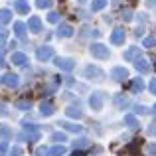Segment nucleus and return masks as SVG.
<instances>
[{
    "mask_svg": "<svg viewBox=\"0 0 156 156\" xmlns=\"http://www.w3.org/2000/svg\"><path fill=\"white\" fill-rule=\"evenodd\" d=\"M111 77L117 79V81H122V79L129 77V71H126L125 67H113V69H111Z\"/></svg>",
    "mask_w": 156,
    "mask_h": 156,
    "instance_id": "39448f33",
    "label": "nucleus"
},
{
    "mask_svg": "<svg viewBox=\"0 0 156 156\" xmlns=\"http://www.w3.org/2000/svg\"><path fill=\"white\" fill-rule=\"evenodd\" d=\"M14 8L20 12V14H28V12H30V4H28L26 0H16V2H14Z\"/></svg>",
    "mask_w": 156,
    "mask_h": 156,
    "instance_id": "1a4fd4ad",
    "label": "nucleus"
},
{
    "mask_svg": "<svg viewBox=\"0 0 156 156\" xmlns=\"http://www.w3.org/2000/svg\"><path fill=\"white\" fill-rule=\"evenodd\" d=\"M148 87H150V91H152V93H156V79L150 81V85H148Z\"/></svg>",
    "mask_w": 156,
    "mask_h": 156,
    "instance_id": "4c0bfd02",
    "label": "nucleus"
},
{
    "mask_svg": "<svg viewBox=\"0 0 156 156\" xmlns=\"http://www.w3.org/2000/svg\"><path fill=\"white\" fill-rule=\"evenodd\" d=\"M28 61V57L24 53H12V63L14 65H24Z\"/></svg>",
    "mask_w": 156,
    "mask_h": 156,
    "instance_id": "dca6fc26",
    "label": "nucleus"
},
{
    "mask_svg": "<svg viewBox=\"0 0 156 156\" xmlns=\"http://www.w3.org/2000/svg\"><path fill=\"white\" fill-rule=\"evenodd\" d=\"M51 140L61 142V140H65V134H63V133H53V134H51Z\"/></svg>",
    "mask_w": 156,
    "mask_h": 156,
    "instance_id": "7c9ffc66",
    "label": "nucleus"
},
{
    "mask_svg": "<svg viewBox=\"0 0 156 156\" xmlns=\"http://www.w3.org/2000/svg\"><path fill=\"white\" fill-rule=\"evenodd\" d=\"M85 73H87V75H95V79H101V77H103V71H101V69H97L95 65H87Z\"/></svg>",
    "mask_w": 156,
    "mask_h": 156,
    "instance_id": "2eb2a0df",
    "label": "nucleus"
},
{
    "mask_svg": "<svg viewBox=\"0 0 156 156\" xmlns=\"http://www.w3.org/2000/svg\"><path fill=\"white\" fill-rule=\"evenodd\" d=\"M134 113H136V115H144L146 113V107H134Z\"/></svg>",
    "mask_w": 156,
    "mask_h": 156,
    "instance_id": "c9c22d12",
    "label": "nucleus"
},
{
    "mask_svg": "<svg viewBox=\"0 0 156 156\" xmlns=\"http://www.w3.org/2000/svg\"><path fill=\"white\" fill-rule=\"evenodd\" d=\"M44 154H48V148H40L38 150V156H44Z\"/></svg>",
    "mask_w": 156,
    "mask_h": 156,
    "instance_id": "ea45409f",
    "label": "nucleus"
},
{
    "mask_svg": "<svg viewBox=\"0 0 156 156\" xmlns=\"http://www.w3.org/2000/svg\"><path fill=\"white\" fill-rule=\"evenodd\" d=\"M57 36H61V38H69V36H73V28L69 26V24H61L59 30H57Z\"/></svg>",
    "mask_w": 156,
    "mask_h": 156,
    "instance_id": "9d476101",
    "label": "nucleus"
},
{
    "mask_svg": "<svg viewBox=\"0 0 156 156\" xmlns=\"http://www.w3.org/2000/svg\"><path fill=\"white\" fill-rule=\"evenodd\" d=\"M6 38H8V32H0V48L6 44Z\"/></svg>",
    "mask_w": 156,
    "mask_h": 156,
    "instance_id": "72a5a7b5",
    "label": "nucleus"
},
{
    "mask_svg": "<svg viewBox=\"0 0 156 156\" xmlns=\"http://www.w3.org/2000/svg\"><path fill=\"white\" fill-rule=\"evenodd\" d=\"M51 55H53V50H51L50 46H46V48H40V50L36 51V57H38L40 61H48Z\"/></svg>",
    "mask_w": 156,
    "mask_h": 156,
    "instance_id": "20e7f679",
    "label": "nucleus"
},
{
    "mask_svg": "<svg viewBox=\"0 0 156 156\" xmlns=\"http://www.w3.org/2000/svg\"><path fill=\"white\" fill-rule=\"evenodd\" d=\"M24 130L26 133H32V134H38V126L34 122H24Z\"/></svg>",
    "mask_w": 156,
    "mask_h": 156,
    "instance_id": "5701e85b",
    "label": "nucleus"
},
{
    "mask_svg": "<svg viewBox=\"0 0 156 156\" xmlns=\"http://www.w3.org/2000/svg\"><path fill=\"white\" fill-rule=\"evenodd\" d=\"M4 63V55H2V51H0V65Z\"/></svg>",
    "mask_w": 156,
    "mask_h": 156,
    "instance_id": "79ce46f5",
    "label": "nucleus"
},
{
    "mask_svg": "<svg viewBox=\"0 0 156 156\" xmlns=\"http://www.w3.org/2000/svg\"><path fill=\"white\" fill-rule=\"evenodd\" d=\"M148 134H156V121L150 122V126H148Z\"/></svg>",
    "mask_w": 156,
    "mask_h": 156,
    "instance_id": "f704fd0d",
    "label": "nucleus"
},
{
    "mask_svg": "<svg viewBox=\"0 0 156 156\" xmlns=\"http://www.w3.org/2000/svg\"><path fill=\"white\" fill-rule=\"evenodd\" d=\"M40 113H42L44 117H50V115H53V105L51 103H42L40 105Z\"/></svg>",
    "mask_w": 156,
    "mask_h": 156,
    "instance_id": "a211bd4d",
    "label": "nucleus"
},
{
    "mask_svg": "<svg viewBox=\"0 0 156 156\" xmlns=\"http://www.w3.org/2000/svg\"><path fill=\"white\" fill-rule=\"evenodd\" d=\"M10 156H22V148H20V146H14V148L10 150Z\"/></svg>",
    "mask_w": 156,
    "mask_h": 156,
    "instance_id": "473e14b6",
    "label": "nucleus"
},
{
    "mask_svg": "<svg viewBox=\"0 0 156 156\" xmlns=\"http://www.w3.org/2000/svg\"><path fill=\"white\" fill-rule=\"evenodd\" d=\"M125 122H126L129 126H136V125H138V121L133 117V115H126V117H125Z\"/></svg>",
    "mask_w": 156,
    "mask_h": 156,
    "instance_id": "bb28decb",
    "label": "nucleus"
},
{
    "mask_svg": "<svg viewBox=\"0 0 156 156\" xmlns=\"http://www.w3.org/2000/svg\"><path fill=\"white\" fill-rule=\"evenodd\" d=\"M16 107H18L20 111H28L30 109V101H16Z\"/></svg>",
    "mask_w": 156,
    "mask_h": 156,
    "instance_id": "cd10ccee",
    "label": "nucleus"
},
{
    "mask_svg": "<svg viewBox=\"0 0 156 156\" xmlns=\"http://www.w3.org/2000/svg\"><path fill=\"white\" fill-rule=\"evenodd\" d=\"M142 87H144L142 79H140V77H136V79L133 81V93H138V91H142Z\"/></svg>",
    "mask_w": 156,
    "mask_h": 156,
    "instance_id": "4be33fe9",
    "label": "nucleus"
},
{
    "mask_svg": "<svg viewBox=\"0 0 156 156\" xmlns=\"http://www.w3.org/2000/svg\"><path fill=\"white\" fill-rule=\"evenodd\" d=\"M0 115H6V107H4L2 103H0Z\"/></svg>",
    "mask_w": 156,
    "mask_h": 156,
    "instance_id": "a19ab883",
    "label": "nucleus"
},
{
    "mask_svg": "<svg viewBox=\"0 0 156 156\" xmlns=\"http://www.w3.org/2000/svg\"><path fill=\"white\" fill-rule=\"evenodd\" d=\"M154 111H156V105H154Z\"/></svg>",
    "mask_w": 156,
    "mask_h": 156,
    "instance_id": "c03bdc74",
    "label": "nucleus"
},
{
    "mask_svg": "<svg viewBox=\"0 0 156 156\" xmlns=\"http://www.w3.org/2000/svg\"><path fill=\"white\" fill-rule=\"evenodd\" d=\"M14 34L18 36V38L24 40V38H26V26H24L22 22H16V24H14Z\"/></svg>",
    "mask_w": 156,
    "mask_h": 156,
    "instance_id": "ddd939ff",
    "label": "nucleus"
},
{
    "mask_svg": "<svg viewBox=\"0 0 156 156\" xmlns=\"http://www.w3.org/2000/svg\"><path fill=\"white\" fill-rule=\"evenodd\" d=\"M6 150H8V144H6V142H2V144H0V156L6 154Z\"/></svg>",
    "mask_w": 156,
    "mask_h": 156,
    "instance_id": "e433bc0d",
    "label": "nucleus"
},
{
    "mask_svg": "<svg viewBox=\"0 0 156 156\" xmlns=\"http://www.w3.org/2000/svg\"><path fill=\"white\" fill-rule=\"evenodd\" d=\"M91 55H95L97 59H107L109 57V50H107V46H103V44H91Z\"/></svg>",
    "mask_w": 156,
    "mask_h": 156,
    "instance_id": "f257e3e1",
    "label": "nucleus"
},
{
    "mask_svg": "<svg viewBox=\"0 0 156 156\" xmlns=\"http://www.w3.org/2000/svg\"><path fill=\"white\" fill-rule=\"evenodd\" d=\"M138 53V46H134V48H130V50H126L125 51V59H133L134 55Z\"/></svg>",
    "mask_w": 156,
    "mask_h": 156,
    "instance_id": "b1692460",
    "label": "nucleus"
},
{
    "mask_svg": "<svg viewBox=\"0 0 156 156\" xmlns=\"http://www.w3.org/2000/svg\"><path fill=\"white\" fill-rule=\"evenodd\" d=\"M115 105L117 107H125V105H129V101H126V97L119 95V97H115Z\"/></svg>",
    "mask_w": 156,
    "mask_h": 156,
    "instance_id": "a878e982",
    "label": "nucleus"
},
{
    "mask_svg": "<svg viewBox=\"0 0 156 156\" xmlns=\"http://www.w3.org/2000/svg\"><path fill=\"white\" fill-rule=\"evenodd\" d=\"M67 115L71 119H81V117H83V111H81L77 105H71V107H67Z\"/></svg>",
    "mask_w": 156,
    "mask_h": 156,
    "instance_id": "9b49d317",
    "label": "nucleus"
},
{
    "mask_svg": "<svg viewBox=\"0 0 156 156\" xmlns=\"http://www.w3.org/2000/svg\"><path fill=\"white\" fill-rule=\"evenodd\" d=\"M61 126H63L65 130H71V133H79L81 130V126L79 125H73V122H59Z\"/></svg>",
    "mask_w": 156,
    "mask_h": 156,
    "instance_id": "412c9836",
    "label": "nucleus"
},
{
    "mask_svg": "<svg viewBox=\"0 0 156 156\" xmlns=\"http://www.w3.org/2000/svg\"><path fill=\"white\" fill-rule=\"evenodd\" d=\"M65 154V146H61V144H55L53 148L48 150V156H63Z\"/></svg>",
    "mask_w": 156,
    "mask_h": 156,
    "instance_id": "4468645a",
    "label": "nucleus"
},
{
    "mask_svg": "<svg viewBox=\"0 0 156 156\" xmlns=\"http://www.w3.org/2000/svg\"><path fill=\"white\" fill-rule=\"evenodd\" d=\"M107 6V0H93L91 2V10L93 12H99L101 8H105Z\"/></svg>",
    "mask_w": 156,
    "mask_h": 156,
    "instance_id": "aec40b11",
    "label": "nucleus"
},
{
    "mask_svg": "<svg viewBox=\"0 0 156 156\" xmlns=\"http://www.w3.org/2000/svg\"><path fill=\"white\" fill-rule=\"evenodd\" d=\"M8 22H12V12L8 8H4V10H0V24H8Z\"/></svg>",
    "mask_w": 156,
    "mask_h": 156,
    "instance_id": "f3484780",
    "label": "nucleus"
},
{
    "mask_svg": "<svg viewBox=\"0 0 156 156\" xmlns=\"http://www.w3.org/2000/svg\"><path fill=\"white\" fill-rule=\"evenodd\" d=\"M134 67H136L138 71H142V73H144V71H148V63H146L144 59H138V57L134 59Z\"/></svg>",
    "mask_w": 156,
    "mask_h": 156,
    "instance_id": "6ab92c4d",
    "label": "nucleus"
},
{
    "mask_svg": "<svg viewBox=\"0 0 156 156\" xmlns=\"http://www.w3.org/2000/svg\"><path fill=\"white\" fill-rule=\"evenodd\" d=\"M2 81H4V85H6V87H18V83H20V79H18V75H16V73H6Z\"/></svg>",
    "mask_w": 156,
    "mask_h": 156,
    "instance_id": "0eeeda50",
    "label": "nucleus"
},
{
    "mask_svg": "<svg viewBox=\"0 0 156 156\" xmlns=\"http://www.w3.org/2000/svg\"><path fill=\"white\" fill-rule=\"evenodd\" d=\"M122 42H125V32H122L121 28H117V30L111 34V44H113V46H121Z\"/></svg>",
    "mask_w": 156,
    "mask_h": 156,
    "instance_id": "423d86ee",
    "label": "nucleus"
},
{
    "mask_svg": "<svg viewBox=\"0 0 156 156\" xmlns=\"http://www.w3.org/2000/svg\"><path fill=\"white\" fill-rule=\"evenodd\" d=\"M55 65L59 69H63V71H71V69L75 67V61L67 59V57H55Z\"/></svg>",
    "mask_w": 156,
    "mask_h": 156,
    "instance_id": "7ed1b4c3",
    "label": "nucleus"
},
{
    "mask_svg": "<svg viewBox=\"0 0 156 156\" xmlns=\"http://www.w3.org/2000/svg\"><path fill=\"white\" fill-rule=\"evenodd\" d=\"M38 8H50L51 6V0H36Z\"/></svg>",
    "mask_w": 156,
    "mask_h": 156,
    "instance_id": "c85d7f7f",
    "label": "nucleus"
},
{
    "mask_svg": "<svg viewBox=\"0 0 156 156\" xmlns=\"http://www.w3.org/2000/svg\"><path fill=\"white\" fill-rule=\"evenodd\" d=\"M91 142H89V138H79V140H75V148H85V146H89Z\"/></svg>",
    "mask_w": 156,
    "mask_h": 156,
    "instance_id": "393cba45",
    "label": "nucleus"
},
{
    "mask_svg": "<svg viewBox=\"0 0 156 156\" xmlns=\"http://www.w3.org/2000/svg\"><path fill=\"white\" fill-rule=\"evenodd\" d=\"M73 156H83V154H81V152H75V154H73Z\"/></svg>",
    "mask_w": 156,
    "mask_h": 156,
    "instance_id": "37998d69",
    "label": "nucleus"
},
{
    "mask_svg": "<svg viewBox=\"0 0 156 156\" xmlns=\"http://www.w3.org/2000/svg\"><path fill=\"white\" fill-rule=\"evenodd\" d=\"M57 20H59V16H57V12H50V14H48V22L55 24Z\"/></svg>",
    "mask_w": 156,
    "mask_h": 156,
    "instance_id": "c756f323",
    "label": "nucleus"
},
{
    "mask_svg": "<svg viewBox=\"0 0 156 156\" xmlns=\"http://www.w3.org/2000/svg\"><path fill=\"white\" fill-rule=\"evenodd\" d=\"M148 152L150 154H156V144H148Z\"/></svg>",
    "mask_w": 156,
    "mask_h": 156,
    "instance_id": "58836bf2",
    "label": "nucleus"
},
{
    "mask_svg": "<svg viewBox=\"0 0 156 156\" xmlns=\"http://www.w3.org/2000/svg\"><path fill=\"white\" fill-rule=\"evenodd\" d=\"M28 28H30L34 34H38V32H42V20L38 18V16H34V18L28 20Z\"/></svg>",
    "mask_w": 156,
    "mask_h": 156,
    "instance_id": "6e6552de",
    "label": "nucleus"
},
{
    "mask_svg": "<svg viewBox=\"0 0 156 156\" xmlns=\"http://www.w3.org/2000/svg\"><path fill=\"white\" fill-rule=\"evenodd\" d=\"M0 136H2V140H10L12 138V129L8 125H0Z\"/></svg>",
    "mask_w": 156,
    "mask_h": 156,
    "instance_id": "f8f14e48",
    "label": "nucleus"
},
{
    "mask_svg": "<svg viewBox=\"0 0 156 156\" xmlns=\"http://www.w3.org/2000/svg\"><path fill=\"white\" fill-rule=\"evenodd\" d=\"M142 44H144V48H154V46H156V40H154V38H146Z\"/></svg>",
    "mask_w": 156,
    "mask_h": 156,
    "instance_id": "2f4dec72",
    "label": "nucleus"
},
{
    "mask_svg": "<svg viewBox=\"0 0 156 156\" xmlns=\"http://www.w3.org/2000/svg\"><path fill=\"white\" fill-rule=\"evenodd\" d=\"M103 99H105V95L101 91L91 93V97H89V105H91V109L93 111H101V109H103Z\"/></svg>",
    "mask_w": 156,
    "mask_h": 156,
    "instance_id": "f03ea898",
    "label": "nucleus"
}]
</instances>
